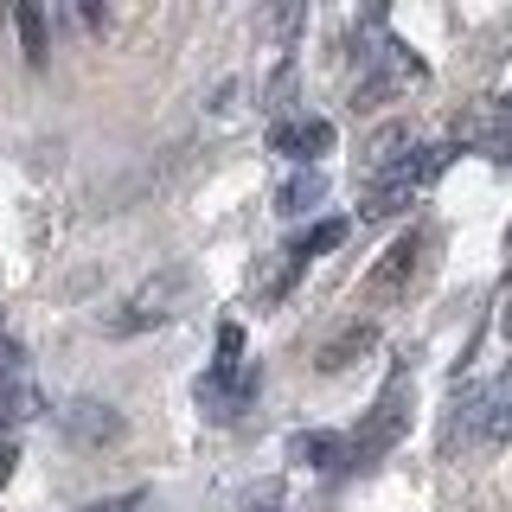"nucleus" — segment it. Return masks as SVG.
<instances>
[{"mask_svg": "<svg viewBox=\"0 0 512 512\" xmlns=\"http://www.w3.org/2000/svg\"><path fill=\"white\" fill-rule=\"evenodd\" d=\"M410 410H416V378H410V372H391V384L378 391L372 416H365V423H359V436L346 442V468H378V461L391 455L397 442H404Z\"/></svg>", "mask_w": 512, "mask_h": 512, "instance_id": "obj_1", "label": "nucleus"}, {"mask_svg": "<svg viewBox=\"0 0 512 512\" xmlns=\"http://www.w3.org/2000/svg\"><path fill=\"white\" fill-rule=\"evenodd\" d=\"M186 288H192V269H160L154 282H141L135 295H128V308L109 320V333H141V327H154V320H173L186 308Z\"/></svg>", "mask_w": 512, "mask_h": 512, "instance_id": "obj_2", "label": "nucleus"}, {"mask_svg": "<svg viewBox=\"0 0 512 512\" xmlns=\"http://www.w3.org/2000/svg\"><path fill=\"white\" fill-rule=\"evenodd\" d=\"M423 250H429L423 231H404V237H397V244L372 263V276H365V301H372V308H391V301H404L410 282L423 276Z\"/></svg>", "mask_w": 512, "mask_h": 512, "instance_id": "obj_3", "label": "nucleus"}, {"mask_svg": "<svg viewBox=\"0 0 512 512\" xmlns=\"http://www.w3.org/2000/svg\"><path fill=\"white\" fill-rule=\"evenodd\" d=\"M256 391H263V365L237 359V365H224V372H205L192 397H199V410L212 416V423H237V416L256 404Z\"/></svg>", "mask_w": 512, "mask_h": 512, "instance_id": "obj_4", "label": "nucleus"}, {"mask_svg": "<svg viewBox=\"0 0 512 512\" xmlns=\"http://www.w3.org/2000/svg\"><path fill=\"white\" fill-rule=\"evenodd\" d=\"M269 148L301 160V167H314L320 154H333V122L327 116H288V122L269 128Z\"/></svg>", "mask_w": 512, "mask_h": 512, "instance_id": "obj_5", "label": "nucleus"}, {"mask_svg": "<svg viewBox=\"0 0 512 512\" xmlns=\"http://www.w3.org/2000/svg\"><path fill=\"white\" fill-rule=\"evenodd\" d=\"M58 423H64V436L84 442V448L116 442V436H122V416L109 410V404H96V397H77V404H64V410H58Z\"/></svg>", "mask_w": 512, "mask_h": 512, "instance_id": "obj_6", "label": "nucleus"}, {"mask_svg": "<svg viewBox=\"0 0 512 512\" xmlns=\"http://www.w3.org/2000/svg\"><path fill=\"white\" fill-rule=\"evenodd\" d=\"M288 461L314 468V474H333V468H346V436H333V429H295L288 436Z\"/></svg>", "mask_w": 512, "mask_h": 512, "instance_id": "obj_7", "label": "nucleus"}, {"mask_svg": "<svg viewBox=\"0 0 512 512\" xmlns=\"http://www.w3.org/2000/svg\"><path fill=\"white\" fill-rule=\"evenodd\" d=\"M372 346H378V327H372V320H346V327L314 352V365H320V372H346V365H359Z\"/></svg>", "mask_w": 512, "mask_h": 512, "instance_id": "obj_8", "label": "nucleus"}, {"mask_svg": "<svg viewBox=\"0 0 512 512\" xmlns=\"http://www.w3.org/2000/svg\"><path fill=\"white\" fill-rule=\"evenodd\" d=\"M455 135H461V141H480V154H493V160H500V154H506V109H500V103H480V109H468V116L455 122Z\"/></svg>", "mask_w": 512, "mask_h": 512, "instance_id": "obj_9", "label": "nucleus"}, {"mask_svg": "<svg viewBox=\"0 0 512 512\" xmlns=\"http://www.w3.org/2000/svg\"><path fill=\"white\" fill-rule=\"evenodd\" d=\"M404 148H410V128H404V122L378 128V135H372V148H365V160H359V167H365V180H384V173H397V167H404V160H397Z\"/></svg>", "mask_w": 512, "mask_h": 512, "instance_id": "obj_10", "label": "nucleus"}, {"mask_svg": "<svg viewBox=\"0 0 512 512\" xmlns=\"http://www.w3.org/2000/svg\"><path fill=\"white\" fill-rule=\"evenodd\" d=\"M333 244H346V218H320L314 231H301V237H295V244H288L282 256H288V263H295V269H308L314 256H327Z\"/></svg>", "mask_w": 512, "mask_h": 512, "instance_id": "obj_11", "label": "nucleus"}, {"mask_svg": "<svg viewBox=\"0 0 512 512\" xmlns=\"http://www.w3.org/2000/svg\"><path fill=\"white\" fill-rule=\"evenodd\" d=\"M320 199H327V180L308 167V173H295V180L276 192V212H282V218H301V212H314Z\"/></svg>", "mask_w": 512, "mask_h": 512, "instance_id": "obj_12", "label": "nucleus"}, {"mask_svg": "<svg viewBox=\"0 0 512 512\" xmlns=\"http://www.w3.org/2000/svg\"><path fill=\"white\" fill-rule=\"evenodd\" d=\"M13 26H20V45H26V64H32V71H39V64H45V58H52V32H45V7H32V0H26V7H20V13H13Z\"/></svg>", "mask_w": 512, "mask_h": 512, "instance_id": "obj_13", "label": "nucleus"}, {"mask_svg": "<svg viewBox=\"0 0 512 512\" xmlns=\"http://www.w3.org/2000/svg\"><path fill=\"white\" fill-rule=\"evenodd\" d=\"M20 372H26V352H20V340H13V333H0V410H7V397L26 384Z\"/></svg>", "mask_w": 512, "mask_h": 512, "instance_id": "obj_14", "label": "nucleus"}, {"mask_svg": "<svg viewBox=\"0 0 512 512\" xmlns=\"http://www.w3.org/2000/svg\"><path fill=\"white\" fill-rule=\"evenodd\" d=\"M148 506H154V493L135 487V493H116V500H96V506H77V512H148Z\"/></svg>", "mask_w": 512, "mask_h": 512, "instance_id": "obj_15", "label": "nucleus"}, {"mask_svg": "<svg viewBox=\"0 0 512 512\" xmlns=\"http://www.w3.org/2000/svg\"><path fill=\"white\" fill-rule=\"evenodd\" d=\"M237 352H244V327H231V320H224V327H218V365H212V372L237 365Z\"/></svg>", "mask_w": 512, "mask_h": 512, "instance_id": "obj_16", "label": "nucleus"}, {"mask_svg": "<svg viewBox=\"0 0 512 512\" xmlns=\"http://www.w3.org/2000/svg\"><path fill=\"white\" fill-rule=\"evenodd\" d=\"M13 468H20V448H13V442H0V487L13 480Z\"/></svg>", "mask_w": 512, "mask_h": 512, "instance_id": "obj_17", "label": "nucleus"}]
</instances>
